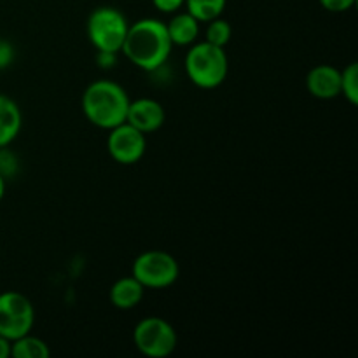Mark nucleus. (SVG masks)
Listing matches in <instances>:
<instances>
[{
	"mask_svg": "<svg viewBox=\"0 0 358 358\" xmlns=\"http://www.w3.org/2000/svg\"><path fill=\"white\" fill-rule=\"evenodd\" d=\"M171 48L166 23L156 17H143L129 24L121 51L138 69L157 72L166 65Z\"/></svg>",
	"mask_w": 358,
	"mask_h": 358,
	"instance_id": "nucleus-1",
	"label": "nucleus"
},
{
	"mask_svg": "<svg viewBox=\"0 0 358 358\" xmlns=\"http://www.w3.org/2000/svg\"><path fill=\"white\" fill-rule=\"evenodd\" d=\"M129 96L121 84L108 79L91 83L83 93V112L87 121L101 129H112L126 122Z\"/></svg>",
	"mask_w": 358,
	"mask_h": 358,
	"instance_id": "nucleus-2",
	"label": "nucleus"
},
{
	"mask_svg": "<svg viewBox=\"0 0 358 358\" xmlns=\"http://www.w3.org/2000/svg\"><path fill=\"white\" fill-rule=\"evenodd\" d=\"M185 73L201 90H215L226 80L229 59L224 48L203 41L192 44L185 55Z\"/></svg>",
	"mask_w": 358,
	"mask_h": 358,
	"instance_id": "nucleus-3",
	"label": "nucleus"
},
{
	"mask_svg": "<svg viewBox=\"0 0 358 358\" xmlns=\"http://www.w3.org/2000/svg\"><path fill=\"white\" fill-rule=\"evenodd\" d=\"M128 20L115 7H98L87 17V38L96 51L121 52L128 34Z\"/></svg>",
	"mask_w": 358,
	"mask_h": 358,
	"instance_id": "nucleus-4",
	"label": "nucleus"
},
{
	"mask_svg": "<svg viewBox=\"0 0 358 358\" xmlns=\"http://www.w3.org/2000/svg\"><path fill=\"white\" fill-rule=\"evenodd\" d=\"M131 275L145 289L161 290L173 285L180 275V266L177 259L163 250H147L135 259L131 266Z\"/></svg>",
	"mask_w": 358,
	"mask_h": 358,
	"instance_id": "nucleus-5",
	"label": "nucleus"
},
{
	"mask_svg": "<svg viewBox=\"0 0 358 358\" xmlns=\"http://www.w3.org/2000/svg\"><path fill=\"white\" fill-rule=\"evenodd\" d=\"M136 350L149 358L170 357L177 350L178 336L170 322L161 317H147L133 331Z\"/></svg>",
	"mask_w": 358,
	"mask_h": 358,
	"instance_id": "nucleus-6",
	"label": "nucleus"
},
{
	"mask_svg": "<svg viewBox=\"0 0 358 358\" xmlns=\"http://www.w3.org/2000/svg\"><path fill=\"white\" fill-rule=\"evenodd\" d=\"M35 324V310L31 301L16 290L0 294V336L14 339L31 332Z\"/></svg>",
	"mask_w": 358,
	"mask_h": 358,
	"instance_id": "nucleus-7",
	"label": "nucleus"
},
{
	"mask_svg": "<svg viewBox=\"0 0 358 358\" xmlns=\"http://www.w3.org/2000/svg\"><path fill=\"white\" fill-rule=\"evenodd\" d=\"M107 150L112 159L119 164H135L147 150V135L129 122L108 129Z\"/></svg>",
	"mask_w": 358,
	"mask_h": 358,
	"instance_id": "nucleus-8",
	"label": "nucleus"
},
{
	"mask_svg": "<svg viewBox=\"0 0 358 358\" xmlns=\"http://www.w3.org/2000/svg\"><path fill=\"white\" fill-rule=\"evenodd\" d=\"M164 121H166L164 107L154 98H138V100L129 101L126 122L135 126L145 135L157 131L164 124Z\"/></svg>",
	"mask_w": 358,
	"mask_h": 358,
	"instance_id": "nucleus-9",
	"label": "nucleus"
},
{
	"mask_svg": "<svg viewBox=\"0 0 358 358\" xmlns=\"http://www.w3.org/2000/svg\"><path fill=\"white\" fill-rule=\"evenodd\" d=\"M306 87L311 96L332 100L341 94V70L331 65H318L306 76Z\"/></svg>",
	"mask_w": 358,
	"mask_h": 358,
	"instance_id": "nucleus-10",
	"label": "nucleus"
},
{
	"mask_svg": "<svg viewBox=\"0 0 358 358\" xmlns=\"http://www.w3.org/2000/svg\"><path fill=\"white\" fill-rule=\"evenodd\" d=\"M23 115L13 98L0 93V147H9L17 138Z\"/></svg>",
	"mask_w": 358,
	"mask_h": 358,
	"instance_id": "nucleus-11",
	"label": "nucleus"
},
{
	"mask_svg": "<svg viewBox=\"0 0 358 358\" xmlns=\"http://www.w3.org/2000/svg\"><path fill=\"white\" fill-rule=\"evenodd\" d=\"M145 294V287L135 276H124L110 287V303L117 310H133L138 306Z\"/></svg>",
	"mask_w": 358,
	"mask_h": 358,
	"instance_id": "nucleus-12",
	"label": "nucleus"
},
{
	"mask_svg": "<svg viewBox=\"0 0 358 358\" xmlns=\"http://www.w3.org/2000/svg\"><path fill=\"white\" fill-rule=\"evenodd\" d=\"M199 21L185 10L175 14L166 24L168 35L173 45H192L199 37Z\"/></svg>",
	"mask_w": 358,
	"mask_h": 358,
	"instance_id": "nucleus-13",
	"label": "nucleus"
},
{
	"mask_svg": "<svg viewBox=\"0 0 358 358\" xmlns=\"http://www.w3.org/2000/svg\"><path fill=\"white\" fill-rule=\"evenodd\" d=\"M51 355L48 343L41 338H35L30 332L21 338L14 339L10 346V357L13 358H48Z\"/></svg>",
	"mask_w": 358,
	"mask_h": 358,
	"instance_id": "nucleus-14",
	"label": "nucleus"
},
{
	"mask_svg": "<svg viewBox=\"0 0 358 358\" xmlns=\"http://www.w3.org/2000/svg\"><path fill=\"white\" fill-rule=\"evenodd\" d=\"M227 0H185V9L194 16L199 23H208L215 17L222 16Z\"/></svg>",
	"mask_w": 358,
	"mask_h": 358,
	"instance_id": "nucleus-15",
	"label": "nucleus"
},
{
	"mask_svg": "<svg viewBox=\"0 0 358 358\" xmlns=\"http://www.w3.org/2000/svg\"><path fill=\"white\" fill-rule=\"evenodd\" d=\"M231 37H233V27H231L229 21L224 20V17L219 16L206 23L205 41L210 42V44L219 45V48H226V45L229 44Z\"/></svg>",
	"mask_w": 358,
	"mask_h": 358,
	"instance_id": "nucleus-16",
	"label": "nucleus"
},
{
	"mask_svg": "<svg viewBox=\"0 0 358 358\" xmlns=\"http://www.w3.org/2000/svg\"><path fill=\"white\" fill-rule=\"evenodd\" d=\"M341 94L350 105H358V65L355 62L341 70Z\"/></svg>",
	"mask_w": 358,
	"mask_h": 358,
	"instance_id": "nucleus-17",
	"label": "nucleus"
},
{
	"mask_svg": "<svg viewBox=\"0 0 358 358\" xmlns=\"http://www.w3.org/2000/svg\"><path fill=\"white\" fill-rule=\"evenodd\" d=\"M17 157L16 154L10 152L7 147H0V175L3 178H10L17 171Z\"/></svg>",
	"mask_w": 358,
	"mask_h": 358,
	"instance_id": "nucleus-18",
	"label": "nucleus"
},
{
	"mask_svg": "<svg viewBox=\"0 0 358 358\" xmlns=\"http://www.w3.org/2000/svg\"><path fill=\"white\" fill-rule=\"evenodd\" d=\"M14 48L9 41L0 38V70H6L13 65L14 62Z\"/></svg>",
	"mask_w": 358,
	"mask_h": 358,
	"instance_id": "nucleus-19",
	"label": "nucleus"
},
{
	"mask_svg": "<svg viewBox=\"0 0 358 358\" xmlns=\"http://www.w3.org/2000/svg\"><path fill=\"white\" fill-rule=\"evenodd\" d=\"M322 7L329 13H346L357 3V0H320Z\"/></svg>",
	"mask_w": 358,
	"mask_h": 358,
	"instance_id": "nucleus-20",
	"label": "nucleus"
},
{
	"mask_svg": "<svg viewBox=\"0 0 358 358\" xmlns=\"http://www.w3.org/2000/svg\"><path fill=\"white\" fill-rule=\"evenodd\" d=\"M154 7H156L159 13L164 14H173L177 13L180 7H184L185 0H152Z\"/></svg>",
	"mask_w": 358,
	"mask_h": 358,
	"instance_id": "nucleus-21",
	"label": "nucleus"
},
{
	"mask_svg": "<svg viewBox=\"0 0 358 358\" xmlns=\"http://www.w3.org/2000/svg\"><path fill=\"white\" fill-rule=\"evenodd\" d=\"M119 52L114 51H96V63L100 69H112L117 65Z\"/></svg>",
	"mask_w": 358,
	"mask_h": 358,
	"instance_id": "nucleus-22",
	"label": "nucleus"
},
{
	"mask_svg": "<svg viewBox=\"0 0 358 358\" xmlns=\"http://www.w3.org/2000/svg\"><path fill=\"white\" fill-rule=\"evenodd\" d=\"M10 346H13V341L3 336H0V358H9L10 357Z\"/></svg>",
	"mask_w": 358,
	"mask_h": 358,
	"instance_id": "nucleus-23",
	"label": "nucleus"
},
{
	"mask_svg": "<svg viewBox=\"0 0 358 358\" xmlns=\"http://www.w3.org/2000/svg\"><path fill=\"white\" fill-rule=\"evenodd\" d=\"M3 194H6V178L0 175V201L3 199Z\"/></svg>",
	"mask_w": 358,
	"mask_h": 358,
	"instance_id": "nucleus-24",
	"label": "nucleus"
}]
</instances>
